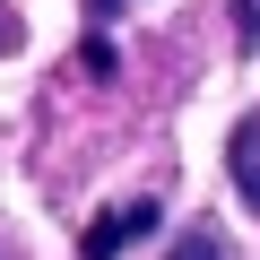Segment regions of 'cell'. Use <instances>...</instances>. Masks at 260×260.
<instances>
[{
  "label": "cell",
  "mask_w": 260,
  "mask_h": 260,
  "mask_svg": "<svg viewBox=\"0 0 260 260\" xmlns=\"http://www.w3.org/2000/svg\"><path fill=\"white\" fill-rule=\"evenodd\" d=\"M18 35H26V26H18V9L0 0V52H18Z\"/></svg>",
  "instance_id": "cell-4"
},
{
  "label": "cell",
  "mask_w": 260,
  "mask_h": 260,
  "mask_svg": "<svg viewBox=\"0 0 260 260\" xmlns=\"http://www.w3.org/2000/svg\"><path fill=\"white\" fill-rule=\"evenodd\" d=\"M148 225H156V200H121V208H104V217L87 225V243H78V251H87V260H121Z\"/></svg>",
  "instance_id": "cell-1"
},
{
  "label": "cell",
  "mask_w": 260,
  "mask_h": 260,
  "mask_svg": "<svg viewBox=\"0 0 260 260\" xmlns=\"http://www.w3.org/2000/svg\"><path fill=\"white\" fill-rule=\"evenodd\" d=\"M174 260H225V243H217V234H182V243H174Z\"/></svg>",
  "instance_id": "cell-2"
},
{
  "label": "cell",
  "mask_w": 260,
  "mask_h": 260,
  "mask_svg": "<svg viewBox=\"0 0 260 260\" xmlns=\"http://www.w3.org/2000/svg\"><path fill=\"white\" fill-rule=\"evenodd\" d=\"M104 9H113V0H87V18H104Z\"/></svg>",
  "instance_id": "cell-5"
},
{
  "label": "cell",
  "mask_w": 260,
  "mask_h": 260,
  "mask_svg": "<svg viewBox=\"0 0 260 260\" xmlns=\"http://www.w3.org/2000/svg\"><path fill=\"white\" fill-rule=\"evenodd\" d=\"M234 26H243V44H260V0H234Z\"/></svg>",
  "instance_id": "cell-3"
}]
</instances>
